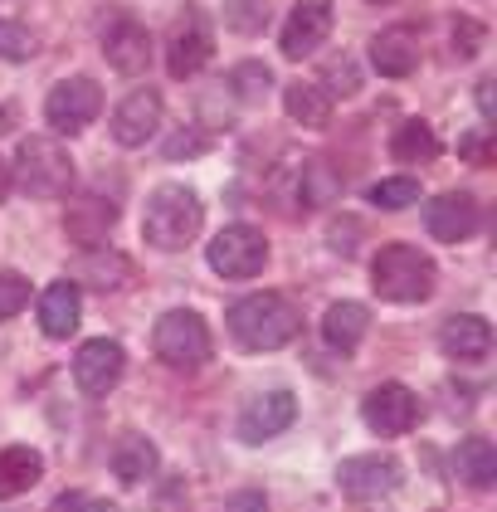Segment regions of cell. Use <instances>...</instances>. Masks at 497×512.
Listing matches in <instances>:
<instances>
[{
	"instance_id": "1",
	"label": "cell",
	"mask_w": 497,
	"mask_h": 512,
	"mask_svg": "<svg viewBox=\"0 0 497 512\" xmlns=\"http://www.w3.org/2000/svg\"><path fill=\"white\" fill-rule=\"evenodd\" d=\"M225 322L244 352H283L303 332V313L283 293H249L225 313Z\"/></svg>"
},
{
	"instance_id": "2",
	"label": "cell",
	"mask_w": 497,
	"mask_h": 512,
	"mask_svg": "<svg viewBox=\"0 0 497 512\" xmlns=\"http://www.w3.org/2000/svg\"><path fill=\"white\" fill-rule=\"evenodd\" d=\"M200 220H205L200 196H195L191 186H176V181H166V186H156L152 196H147L142 239H147L152 249H186V244L200 235Z\"/></svg>"
},
{
	"instance_id": "3",
	"label": "cell",
	"mask_w": 497,
	"mask_h": 512,
	"mask_svg": "<svg viewBox=\"0 0 497 512\" xmlns=\"http://www.w3.org/2000/svg\"><path fill=\"white\" fill-rule=\"evenodd\" d=\"M371 288L385 303H424L434 293V259L415 244H381L371 264Z\"/></svg>"
},
{
	"instance_id": "4",
	"label": "cell",
	"mask_w": 497,
	"mask_h": 512,
	"mask_svg": "<svg viewBox=\"0 0 497 512\" xmlns=\"http://www.w3.org/2000/svg\"><path fill=\"white\" fill-rule=\"evenodd\" d=\"M10 176L20 181L25 196H35V200L69 196L74 191V157L54 137H25L20 152H15V171Z\"/></svg>"
},
{
	"instance_id": "5",
	"label": "cell",
	"mask_w": 497,
	"mask_h": 512,
	"mask_svg": "<svg viewBox=\"0 0 497 512\" xmlns=\"http://www.w3.org/2000/svg\"><path fill=\"white\" fill-rule=\"evenodd\" d=\"M152 352L171 371H186V376L200 371L210 361V327H205V317L191 313V308L161 313L152 327Z\"/></svg>"
},
{
	"instance_id": "6",
	"label": "cell",
	"mask_w": 497,
	"mask_h": 512,
	"mask_svg": "<svg viewBox=\"0 0 497 512\" xmlns=\"http://www.w3.org/2000/svg\"><path fill=\"white\" fill-rule=\"evenodd\" d=\"M210 59H215L210 15H205L200 5H186L181 20L171 25V40H166V69H171V79H195Z\"/></svg>"
},
{
	"instance_id": "7",
	"label": "cell",
	"mask_w": 497,
	"mask_h": 512,
	"mask_svg": "<svg viewBox=\"0 0 497 512\" xmlns=\"http://www.w3.org/2000/svg\"><path fill=\"white\" fill-rule=\"evenodd\" d=\"M98 113H103V88L93 79H64L54 83L49 98H44V122L59 137H78Z\"/></svg>"
},
{
	"instance_id": "8",
	"label": "cell",
	"mask_w": 497,
	"mask_h": 512,
	"mask_svg": "<svg viewBox=\"0 0 497 512\" xmlns=\"http://www.w3.org/2000/svg\"><path fill=\"white\" fill-rule=\"evenodd\" d=\"M268 264V239L254 225H230L210 239V269L220 278H254Z\"/></svg>"
},
{
	"instance_id": "9",
	"label": "cell",
	"mask_w": 497,
	"mask_h": 512,
	"mask_svg": "<svg viewBox=\"0 0 497 512\" xmlns=\"http://www.w3.org/2000/svg\"><path fill=\"white\" fill-rule=\"evenodd\" d=\"M122 371H127V352L117 347L113 337H93V342H83V347H78V356H74L78 391L93 395V400H103L108 391H117Z\"/></svg>"
},
{
	"instance_id": "10",
	"label": "cell",
	"mask_w": 497,
	"mask_h": 512,
	"mask_svg": "<svg viewBox=\"0 0 497 512\" xmlns=\"http://www.w3.org/2000/svg\"><path fill=\"white\" fill-rule=\"evenodd\" d=\"M361 415H366V425L381 434V439L410 434L415 425H420V395L410 391V386H395V381H385V386H376V391L366 395Z\"/></svg>"
},
{
	"instance_id": "11",
	"label": "cell",
	"mask_w": 497,
	"mask_h": 512,
	"mask_svg": "<svg viewBox=\"0 0 497 512\" xmlns=\"http://www.w3.org/2000/svg\"><path fill=\"white\" fill-rule=\"evenodd\" d=\"M337 483H342L346 498L371 503V498H385V493L400 488V464L390 454H361V459H346L337 469Z\"/></svg>"
},
{
	"instance_id": "12",
	"label": "cell",
	"mask_w": 497,
	"mask_h": 512,
	"mask_svg": "<svg viewBox=\"0 0 497 512\" xmlns=\"http://www.w3.org/2000/svg\"><path fill=\"white\" fill-rule=\"evenodd\" d=\"M161 127V93L156 88H137L117 103L113 113V142L117 147H147Z\"/></svg>"
},
{
	"instance_id": "13",
	"label": "cell",
	"mask_w": 497,
	"mask_h": 512,
	"mask_svg": "<svg viewBox=\"0 0 497 512\" xmlns=\"http://www.w3.org/2000/svg\"><path fill=\"white\" fill-rule=\"evenodd\" d=\"M103 54L117 74H142L152 64V35L132 15H108L103 25Z\"/></svg>"
},
{
	"instance_id": "14",
	"label": "cell",
	"mask_w": 497,
	"mask_h": 512,
	"mask_svg": "<svg viewBox=\"0 0 497 512\" xmlns=\"http://www.w3.org/2000/svg\"><path fill=\"white\" fill-rule=\"evenodd\" d=\"M332 35V0H298L288 10V25H283V54L288 59H307L317 44Z\"/></svg>"
},
{
	"instance_id": "15",
	"label": "cell",
	"mask_w": 497,
	"mask_h": 512,
	"mask_svg": "<svg viewBox=\"0 0 497 512\" xmlns=\"http://www.w3.org/2000/svg\"><path fill=\"white\" fill-rule=\"evenodd\" d=\"M298 420V400L288 391H268V395H254L239 415V439L244 444H264L273 434H283L288 425Z\"/></svg>"
},
{
	"instance_id": "16",
	"label": "cell",
	"mask_w": 497,
	"mask_h": 512,
	"mask_svg": "<svg viewBox=\"0 0 497 512\" xmlns=\"http://www.w3.org/2000/svg\"><path fill=\"white\" fill-rule=\"evenodd\" d=\"M113 225H117V205L108 196H78L64 210V235L74 239V244H83V249L108 244Z\"/></svg>"
},
{
	"instance_id": "17",
	"label": "cell",
	"mask_w": 497,
	"mask_h": 512,
	"mask_svg": "<svg viewBox=\"0 0 497 512\" xmlns=\"http://www.w3.org/2000/svg\"><path fill=\"white\" fill-rule=\"evenodd\" d=\"M371 64L381 69L385 79H410L420 69V35L415 25H390L371 40Z\"/></svg>"
},
{
	"instance_id": "18",
	"label": "cell",
	"mask_w": 497,
	"mask_h": 512,
	"mask_svg": "<svg viewBox=\"0 0 497 512\" xmlns=\"http://www.w3.org/2000/svg\"><path fill=\"white\" fill-rule=\"evenodd\" d=\"M78 322H83L78 283H69V278L49 283V288L39 293V332H44V337H54V342H64V337H74L78 332Z\"/></svg>"
},
{
	"instance_id": "19",
	"label": "cell",
	"mask_w": 497,
	"mask_h": 512,
	"mask_svg": "<svg viewBox=\"0 0 497 512\" xmlns=\"http://www.w3.org/2000/svg\"><path fill=\"white\" fill-rule=\"evenodd\" d=\"M424 225H429V235L439 239V244H459V239H468L478 230V205H473V196H463V191H449V196L429 200Z\"/></svg>"
},
{
	"instance_id": "20",
	"label": "cell",
	"mask_w": 497,
	"mask_h": 512,
	"mask_svg": "<svg viewBox=\"0 0 497 512\" xmlns=\"http://www.w3.org/2000/svg\"><path fill=\"white\" fill-rule=\"evenodd\" d=\"M439 347H444V356H454V361H483V356L493 352V327L473 313L449 317L444 332H439Z\"/></svg>"
},
{
	"instance_id": "21",
	"label": "cell",
	"mask_w": 497,
	"mask_h": 512,
	"mask_svg": "<svg viewBox=\"0 0 497 512\" xmlns=\"http://www.w3.org/2000/svg\"><path fill=\"white\" fill-rule=\"evenodd\" d=\"M39 478H44L39 449H30V444H10V449H0V503L30 493Z\"/></svg>"
},
{
	"instance_id": "22",
	"label": "cell",
	"mask_w": 497,
	"mask_h": 512,
	"mask_svg": "<svg viewBox=\"0 0 497 512\" xmlns=\"http://www.w3.org/2000/svg\"><path fill=\"white\" fill-rule=\"evenodd\" d=\"M454 473H459V483L478 488V493H488V488L497 483V449H493V439L468 434L459 449H454Z\"/></svg>"
},
{
	"instance_id": "23",
	"label": "cell",
	"mask_w": 497,
	"mask_h": 512,
	"mask_svg": "<svg viewBox=\"0 0 497 512\" xmlns=\"http://www.w3.org/2000/svg\"><path fill=\"white\" fill-rule=\"evenodd\" d=\"M366 332H371V308H361V303H332L322 317V337L332 352H356Z\"/></svg>"
},
{
	"instance_id": "24",
	"label": "cell",
	"mask_w": 497,
	"mask_h": 512,
	"mask_svg": "<svg viewBox=\"0 0 497 512\" xmlns=\"http://www.w3.org/2000/svg\"><path fill=\"white\" fill-rule=\"evenodd\" d=\"M283 108H288V118L303 122V127H327V122H332V98H327L317 83L293 79L283 88Z\"/></svg>"
},
{
	"instance_id": "25",
	"label": "cell",
	"mask_w": 497,
	"mask_h": 512,
	"mask_svg": "<svg viewBox=\"0 0 497 512\" xmlns=\"http://www.w3.org/2000/svg\"><path fill=\"white\" fill-rule=\"evenodd\" d=\"M390 157L405 161V166H415V161H434L439 157V137H434V127L420 118L400 122L395 127V137H390Z\"/></svg>"
},
{
	"instance_id": "26",
	"label": "cell",
	"mask_w": 497,
	"mask_h": 512,
	"mask_svg": "<svg viewBox=\"0 0 497 512\" xmlns=\"http://www.w3.org/2000/svg\"><path fill=\"white\" fill-rule=\"evenodd\" d=\"M156 469V444L147 434H122L113 449V473L122 483H142Z\"/></svg>"
},
{
	"instance_id": "27",
	"label": "cell",
	"mask_w": 497,
	"mask_h": 512,
	"mask_svg": "<svg viewBox=\"0 0 497 512\" xmlns=\"http://www.w3.org/2000/svg\"><path fill=\"white\" fill-rule=\"evenodd\" d=\"M337 191H342V181H337L332 161H322V157L303 161V171H298V205L303 210H322Z\"/></svg>"
},
{
	"instance_id": "28",
	"label": "cell",
	"mask_w": 497,
	"mask_h": 512,
	"mask_svg": "<svg viewBox=\"0 0 497 512\" xmlns=\"http://www.w3.org/2000/svg\"><path fill=\"white\" fill-rule=\"evenodd\" d=\"M230 88L239 93V103H264V93L273 88V74H268L264 59H244L230 74Z\"/></svg>"
},
{
	"instance_id": "29",
	"label": "cell",
	"mask_w": 497,
	"mask_h": 512,
	"mask_svg": "<svg viewBox=\"0 0 497 512\" xmlns=\"http://www.w3.org/2000/svg\"><path fill=\"white\" fill-rule=\"evenodd\" d=\"M268 20V0H225V25L234 35H259Z\"/></svg>"
},
{
	"instance_id": "30",
	"label": "cell",
	"mask_w": 497,
	"mask_h": 512,
	"mask_svg": "<svg viewBox=\"0 0 497 512\" xmlns=\"http://www.w3.org/2000/svg\"><path fill=\"white\" fill-rule=\"evenodd\" d=\"M415 200H420V181L415 176H390L381 186H371V205H381V210H405Z\"/></svg>"
},
{
	"instance_id": "31",
	"label": "cell",
	"mask_w": 497,
	"mask_h": 512,
	"mask_svg": "<svg viewBox=\"0 0 497 512\" xmlns=\"http://www.w3.org/2000/svg\"><path fill=\"white\" fill-rule=\"evenodd\" d=\"M356 88H361V69H356L351 54L332 59V64H322V93H342V98H351Z\"/></svg>"
},
{
	"instance_id": "32",
	"label": "cell",
	"mask_w": 497,
	"mask_h": 512,
	"mask_svg": "<svg viewBox=\"0 0 497 512\" xmlns=\"http://www.w3.org/2000/svg\"><path fill=\"white\" fill-rule=\"evenodd\" d=\"M83 278H88L93 288H117V283L127 278V264H122L117 254H88V259H83Z\"/></svg>"
},
{
	"instance_id": "33",
	"label": "cell",
	"mask_w": 497,
	"mask_h": 512,
	"mask_svg": "<svg viewBox=\"0 0 497 512\" xmlns=\"http://www.w3.org/2000/svg\"><path fill=\"white\" fill-rule=\"evenodd\" d=\"M30 278H20V274H0V322H10L15 313H25L30 308Z\"/></svg>"
},
{
	"instance_id": "34",
	"label": "cell",
	"mask_w": 497,
	"mask_h": 512,
	"mask_svg": "<svg viewBox=\"0 0 497 512\" xmlns=\"http://www.w3.org/2000/svg\"><path fill=\"white\" fill-rule=\"evenodd\" d=\"M30 54H35V40H30V30H25L20 20H0V59L20 64V59H30Z\"/></svg>"
},
{
	"instance_id": "35",
	"label": "cell",
	"mask_w": 497,
	"mask_h": 512,
	"mask_svg": "<svg viewBox=\"0 0 497 512\" xmlns=\"http://www.w3.org/2000/svg\"><path fill=\"white\" fill-rule=\"evenodd\" d=\"M459 157L473 161V166H488V161H493V137H488V127L463 132V137H459Z\"/></svg>"
},
{
	"instance_id": "36",
	"label": "cell",
	"mask_w": 497,
	"mask_h": 512,
	"mask_svg": "<svg viewBox=\"0 0 497 512\" xmlns=\"http://www.w3.org/2000/svg\"><path fill=\"white\" fill-rule=\"evenodd\" d=\"M478 49H483V25H478V20H468V15L454 20V54H459V59H473Z\"/></svg>"
},
{
	"instance_id": "37",
	"label": "cell",
	"mask_w": 497,
	"mask_h": 512,
	"mask_svg": "<svg viewBox=\"0 0 497 512\" xmlns=\"http://www.w3.org/2000/svg\"><path fill=\"white\" fill-rule=\"evenodd\" d=\"M166 157H171V161L200 157V132H191V127H176V132H171V142H166Z\"/></svg>"
},
{
	"instance_id": "38",
	"label": "cell",
	"mask_w": 497,
	"mask_h": 512,
	"mask_svg": "<svg viewBox=\"0 0 497 512\" xmlns=\"http://www.w3.org/2000/svg\"><path fill=\"white\" fill-rule=\"evenodd\" d=\"M225 512H268V503H264V493H234L230 503H225Z\"/></svg>"
},
{
	"instance_id": "39",
	"label": "cell",
	"mask_w": 497,
	"mask_h": 512,
	"mask_svg": "<svg viewBox=\"0 0 497 512\" xmlns=\"http://www.w3.org/2000/svg\"><path fill=\"white\" fill-rule=\"evenodd\" d=\"M478 108H483V118H488V122L497 118V88H493V79L478 83Z\"/></svg>"
},
{
	"instance_id": "40",
	"label": "cell",
	"mask_w": 497,
	"mask_h": 512,
	"mask_svg": "<svg viewBox=\"0 0 497 512\" xmlns=\"http://www.w3.org/2000/svg\"><path fill=\"white\" fill-rule=\"evenodd\" d=\"M83 503H88L83 493H64V498H59V503H54L49 512H83Z\"/></svg>"
},
{
	"instance_id": "41",
	"label": "cell",
	"mask_w": 497,
	"mask_h": 512,
	"mask_svg": "<svg viewBox=\"0 0 497 512\" xmlns=\"http://www.w3.org/2000/svg\"><path fill=\"white\" fill-rule=\"evenodd\" d=\"M10 186H15V176H10V166H5V161H0V200L10 196Z\"/></svg>"
},
{
	"instance_id": "42",
	"label": "cell",
	"mask_w": 497,
	"mask_h": 512,
	"mask_svg": "<svg viewBox=\"0 0 497 512\" xmlns=\"http://www.w3.org/2000/svg\"><path fill=\"white\" fill-rule=\"evenodd\" d=\"M83 512H117V508H108V503H83Z\"/></svg>"
},
{
	"instance_id": "43",
	"label": "cell",
	"mask_w": 497,
	"mask_h": 512,
	"mask_svg": "<svg viewBox=\"0 0 497 512\" xmlns=\"http://www.w3.org/2000/svg\"><path fill=\"white\" fill-rule=\"evenodd\" d=\"M376 5H390V0H376Z\"/></svg>"
}]
</instances>
